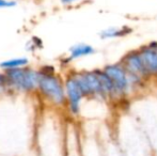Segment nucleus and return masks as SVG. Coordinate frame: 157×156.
I'll list each match as a JSON object with an SVG mask.
<instances>
[{
    "instance_id": "obj_9",
    "label": "nucleus",
    "mask_w": 157,
    "mask_h": 156,
    "mask_svg": "<svg viewBox=\"0 0 157 156\" xmlns=\"http://www.w3.org/2000/svg\"><path fill=\"white\" fill-rule=\"evenodd\" d=\"M132 32V29L129 26H110L99 32V39L104 41L117 40L129 36Z\"/></svg>"
},
{
    "instance_id": "obj_3",
    "label": "nucleus",
    "mask_w": 157,
    "mask_h": 156,
    "mask_svg": "<svg viewBox=\"0 0 157 156\" xmlns=\"http://www.w3.org/2000/svg\"><path fill=\"white\" fill-rule=\"evenodd\" d=\"M129 112L149 139L154 155L157 156V97L143 95L129 102Z\"/></svg>"
},
{
    "instance_id": "obj_5",
    "label": "nucleus",
    "mask_w": 157,
    "mask_h": 156,
    "mask_svg": "<svg viewBox=\"0 0 157 156\" xmlns=\"http://www.w3.org/2000/svg\"><path fill=\"white\" fill-rule=\"evenodd\" d=\"M64 83H65L66 94V107L65 111L67 117L72 120L80 118L81 108L86 97L82 93L80 86L74 74V70H68L64 74Z\"/></svg>"
},
{
    "instance_id": "obj_8",
    "label": "nucleus",
    "mask_w": 157,
    "mask_h": 156,
    "mask_svg": "<svg viewBox=\"0 0 157 156\" xmlns=\"http://www.w3.org/2000/svg\"><path fill=\"white\" fill-rule=\"evenodd\" d=\"M95 54H96V49H95L91 44L83 43V42L76 43L68 48L67 56L65 57L66 64L73 62V61L80 60V59L91 57Z\"/></svg>"
},
{
    "instance_id": "obj_7",
    "label": "nucleus",
    "mask_w": 157,
    "mask_h": 156,
    "mask_svg": "<svg viewBox=\"0 0 157 156\" xmlns=\"http://www.w3.org/2000/svg\"><path fill=\"white\" fill-rule=\"evenodd\" d=\"M150 80L157 78V42H151L138 48Z\"/></svg>"
},
{
    "instance_id": "obj_10",
    "label": "nucleus",
    "mask_w": 157,
    "mask_h": 156,
    "mask_svg": "<svg viewBox=\"0 0 157 156\" xmlns=\"http://www.w3.org/2000/svg\"><path fill=\"white\" fill-rule=\"evenodd\" d=\"M30 65V60L27 57H13V58L4 59L0 62L1 71H11V70L21 69Z\"/></svg>"
},
{
    "instance_id": "obj_14",
    "label": "nucleus",
    "mask_w": 157,
    "mask_h": 156,
    "mask_svg": "<svg viewBox=\"0 0 157 156\" xmlns=\"http://www.w3.org/2000/svg\"><path fill=\"white\" fill-rule=\"evenodd\" d=\"M17 6L15 0H0V10L3 9H12Z\"/></svg>"
},
{
    "instance_id": "obj_12",
    "label": "nucleus",
    "mask_w": 157,
    "mask_h": 156,
    "mask_svg": "<svg viewBox=\"0 0 157 156\" xmlns=\"http://www.w3.org/2000/svg\"><path fill=\"white\" fill-rule=\"evenodd\" d=\"M15 96L11 89L10 82H9L8 76L4 71L0 70V100L1 98H6V97H12Z\"/></svg>"
},
{
    "instance_id": "obj_4",
    "label": "nucleus",
    "mask_w": 157,
    "mask_h": 156,
    "mask_svg": "<svg viewBox=\"0 0 157 156\" xmlns=\"http://www.w3.org/2000/svg\"><path fill=\"white\" fill-rule=\"evenodd\" d=\"M6 73L14 95L30 96L36 94L39 85L37 67L28 65L21 69L6 71Z\"/></svg>"
},
{
    "instance_id": "obj_13",
    "label": "nucleus",
    "mask_w": 157,
    "mask_h": 156,
    "mask_svg": "<svg viewBox=\"0 0 157 156\" xmlns=\"http://www.w3.org/2000/svg\"><path fill=\"white\" fill-rule=\"evenodd\" d=\"M26 48H27V50H29V51H36V50L39 49H42L43 48V41H42L40 38H37V36H33L29 40V42L27 43V45H26Z\"/></svg>"
},
{
    "instance_id": "obj_15",
    "label": "nucleus",
    "mask_w": 157,
    "mask_h": 156,
    "mask_svg": "<svg viewBox=\"0 0 157 156\" xmlns=\"http://www.w3.org/2000/svg\"><path fill=\"white\" fill-rule=\"evenodd\" d=\"M82 1L83 0H60V3L64 6H73Z\"/></svg>"
},
{
    "instance_id": "obj_1",
    "label": "nucleus",
    "mask_w": 157,
    "mask_h": 156,
    "mask_svg": "<svg viewBox=\"0 0 157 156\" xmlns=\"http://www.w3.org/2000/svg\"><path fill=\"white\" fill-rule=\"evenodd\" d=\"M117 121L113 136L125 156L154 155L149 139L129 111H122Z\"/></svg>"
},
{
    "instance_id": "obj_2",
    "label": "nucleus",
    "mask_w": 157,
    "mask_h": 156,
    "mask_svg": "<svg viewBox=\"0 0 157 156\" xmlns=\"http://www.w3.org/2000/svg\"><path fill=\"white\" fill-rule=\"evenodd\" d=\"M39 70V85L36 95L47 106L55 110H64L66 107V94L64 76L52 64H43Z\"/></svg>"
},
{
    "instance_id": "obj_6",
    "label": "nucleus",
    "mask_w": 157,
    "mask_h": 156,
    "mask_svg": "<svg viewBox=\"0 0 157 156\" xmlns=\"http://www.w3.org/2000/svg\"><path fill=\"white\" fill-rule=\"evenodd\" d=\"M120 62L124 65L128 73H130L132 75L136 76L138 78L143 79L147 82L150 81V78L147 74L144 64H143V61L141 59L140 52H139L138 49L130 50L127 54H125Z\"/></svg>"
},
{
    "instance_id": "obj_11",
    "label": "nucleus",
    "mask_w": 157,
    "mask_h": 156,
    "mask_svg": "<svg viewBox=\"0 0 157 156\" xmlns=\"http://www.w3.org/2000/svg\"><path fill=\"white\" fill-rule=\"evenodd\" d=\"M103 149H104V156H125L122 150L120 149L119 144L117 143L116 139H114L113 133L107 137L105 141H103Z\"/></svg>"
}]
</instances>
